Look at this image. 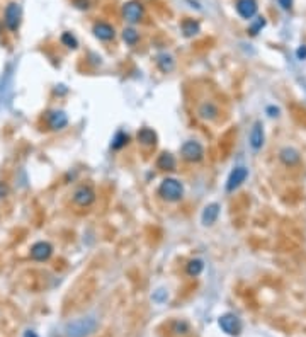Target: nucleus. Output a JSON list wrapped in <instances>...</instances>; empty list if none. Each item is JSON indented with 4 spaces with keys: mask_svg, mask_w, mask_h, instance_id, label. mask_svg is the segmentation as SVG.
I'll return each mask as SVG.
<instances>
[{
    "mask_svg": "<svg viewBox=\"0 0 306 337\" xmlns=\"http://www.w3.org/2000/svg\"><path fill=\"white\" fill-rule=\"evenodd\" d=\"M158 194L168 203H177L184 198V184L175 177H165L158 186Z\"/></svg>",
    "mask_w": 306,
    "mask_h": 337,
    "instance_id": "1",
    "label": "nucleus"
},
{
    "mask_svg": "<svg viewBox=\"0 0 306 337\" xmlns=\"http://www.w3.org/2000/svg\"><path fill=\"white\" fill-rule=\"evenodd\" d=\"M97 329V320L92 317H82V319L71 320L66 325V335L68 337H87L94 334Z\"/></svg>",
    "mask_w": 306,
    "mask_h": 337,
    "instance_id": "2",
    "label": "nucleus"
},
{
    "mask_svg": "<svg viewBox=\"0 0 306 337\" xmlns=\"http://www.w3.org/2000/svg\"><path fill=\"white\" fill-rule=\"evenodd\" d=\"M181 157L189 163H197L204 158V147L196 140H187L181 147Z\"/></svg>",
    "mask_w": 306,
    "mask_h": 337,
    "instance_id": "3",
    "label": "nucleus"
},
{
    "mask_svg": "<svg viewBox=\"0 0 306 337\" xmlns=\"http://www.w3.org/2000/svg\"><path fill=\"white\" fill-rule=\"evenodd\" d=\"M20 19H22V9H20V4L19 2L7 4V7H5V10H4L5 28H7L9 31H12V33H15L20 26Z\"/></svg>",
    "mask_w": 306,
    "mask_h": 337,
    "instance_id": "4",
    "label": "nucleus"
},
{
    "mask_svg": "<svg viewBox=\"0 0 306 337\" xmlns=\"http://www.w3.org/2000/svg\"><path fill=\"white\" fill-rule=\"evenodd\" d=\"M145 15V9L143 5L138 2V0H130V2H124L122 5V19L130 24H138Z\"/></svg>",
    "mask_w": 306,
    "mask_h": 337,
    "instance_id": "5",
    "label": "nucleus"
},
{
    "mask_svg": "<svg viewBox=\"0 0 306 337\" xmlns=\"http://www.w3.org/2000/svg\"><path fill=\"white\" fill-rule=\"evenodd\" d=\"M53 245L49 242H46V240H39V242H36L31 245L29 249V257L36 260V262H44V260H48L51 255H53Z\"/></svg>",
    "mask_w": 306,
    "mask_h": 337,
    "instance_id": "6",
    "label": "nucleus"
},
{
    "mask_svg": "<svg viewBox=\"0 0 306 337\" xmlns=\"http://www.w3.org/2000/svg\"><path fill=\"white\" fill-rule=\"evenodd\" d=\"M71 201H73L76 206L87 208L95 201V191L90 186H79L73 191V194H71Z\"/></svg>",
    "mask_w": 306,
    "mask_h": 337,
    "instance_id": "7",
    "label": "nucleus"
},
{
    "mask_svg": "<svg viewBox=\"0 0 306 337\" xmlns=\"http://www.w3.org/2000/svg\"><path fill=\"white\" fill-rule=\"evenodd\" d=\"M248 177V168L240 165V167H235L232 172H230V176L226 179V192H235L237 189L242 186V184L247 181Z\"/></svg>",
    "mask_w": 306,
    "mask_h": 337,
    "instance_id": "8",
    "label": "nucleus"
},
{
    "mask_svg": "<svg viewBox=\"0 0 306 337\" xmlns=\"http://www.w3.org/2000/svg\"><path fill=\"white\" fill-rule=\"evenodd\" d=\"M218 324L221 327L223 332H226L228 335H238L242 332V320L238 319L235 314H224L218 319Z\"/></svg>",
    "mask_w": 306,
    "mask_h": 337,
    "instance_id": "9",
    "label": "nucleus"
},
{
    "mask_svg": "<svg viewBox=\"0 0 306 337\" xmlns=\"http://www.w3.org/2000/svg\"><path fill=\"white\" fill-rule=\"evenodd\" d=\"M46 123H48V126L53 131H60V130H63V128H66V125H68V116H66L65 111L53 109V111H49L48 114H46Z\"/></svg>",
    "mask_w": 306,
    "mask_h": 337,
    "instance_id": "10",
    "label": "nucleus"
},
{
    "mask_svg": "<svg viewBox=\"0 0 306 337\" xmlns=\"http://www.w3.org/2000/svg\"><path fill=\"white\" fill-rule=\"evenodd\" d=\"M264 140H265V135H264V125L260 121H255L252 128H250V135H248V143L250 147L253 148L255 152L260 150L264 147Z\"/></svg>",
    "mask_w": 306,
    "mask_h": 337,
    "instance_id": "11",
    "label": "nucleus"
},
{
    "mask_svg": "<svg viewBox=\"0 0 306 337\" xmlns=\"http://www.w3.org/2000/svg\"><path fill=\"white\" fill-rule=\"evenodd\" d=\"M235 7H237V12L240 17L248 20L255 17V14H257V10H259V4H257V0H237Z\"/></svg>",
    "mask_w": 306,
    "mask_h": 337,
    "instance_id": "12",
    "label": "nucleus"
},
{
    "mask_svg": "<svg viewBox=\"0 0 306 337\" xmlns=\"http://www.w3.org/2000/svg\"><path fill=\"white\" fill-rule=\"evenodd\" d=\"M92 33H94L95 38L100 41H111V39H114V36H116L114 26H111L109 22H104V20L95 22L94 28H92Z\"/></svg>",
    "mask_w": 306,
    "mask_h": 337,
    "instance_id": "13",
    "label": "nucleus"
},
{
    "mask_svg": "<svg viewBox=\"0 0 306 337\" xmlns=\"http://www.w3.org/2000/svg\"><path fill=\"white\" fill-rule=\"evenodd\" d=\"M219 211H221V206H219L218 203H209L208 206L202 209V214H201V222L204 227H211V225L216 223Z\"/></svg>",
    "mask_w": 306,
    "mask_h": 337,
    "instance_id": "14",
    "label": "nucleus"
},
{
    "mask_svg": "<svg viewBox=\"0 0 306 337\" xmlns=\"http://www.w3.org/2000/svg\"><path fill=\"white\" fill-rule=\"evenodd\" d=\"M279 160L288 167H293L296 163H299L301 157H299V152L296 150L293 147H284L283 150L279 152Z\"/></svg>",
    "mask_w": 306,
    "mask_h": 337,
    "instance_id": "15",
    "label": "nucleus"
},
{
    "mask_svg": "<svg viewBox=\"0 0 306 337\" xmlns=\"http://www.w3.org/2000/svg\"><path fill=\"white\" fill-rule=\"evenodd\" d=\"M136 140L141 143L143 147H155L157 145V133L151 128H141L136 135Z\"/></svg>",
    "mask_w": 306,
    "mask_h": 337,
    "instance_id": "16",
    "label": "nucleus"
},
{
    "mask_svg": "<svg viewBox=\"0 0 306 337\" xmlns=\"http://www.w3.org/2000/svg\"><path fill=\"white\" fill-rule=\"evenodd\" d=\"M197 114L201 116L202 119L213 121V119H216V117H218V107L214 106L211 101H206V102H202V104L199 106Z\"/></svg>",
    "mask_w": 306,
    "mask_h": 337,
    "instance_id": "17",
    "label": "nucleus"
},
{
    "mask_svg": "<svg viewBox=\"0 0 306 337\" xmlns=\"http://www.w3.org/2000/svg\"><path fill=\"white\" fill-rule=\"evenodd\" d=\"M175 157L170 152H162L157 158V167L160 171H173L175 168Z\"/></svg>",
    "mask_w": 306,
    "mask_h": 337,
    "instance_id": "18",
    "label": "nucleus"
},
{
    "mask_svg": "<svg viewBox=\"0 0 306 337\" xmlns=\"http://www.w3.org/2000/svg\"><path fill=\"white\" fill-rule=\"evenodd\" d=\"M181 29L186 38H192V36H197L201 33V24H199L196 19H184L181 24Z\"/></svg>",
    "mask_w": 306,
    "mask_h": 337,
    "instance_id": "19",
    "label": "nucleus"
},
{
    "mask_svg": "<svg viewBox=\"0 0 306 337\" xmlns=\"http://www.w3.org/2000/svg\"><path fill=\"white\" fill-rule=\"evenodd\" d=\"M157 66L163 71V74H168V71H172L173 68H175V60H173L172 55L160 53L157 56Z\"/></svg>",
    "mask_w": 306,
    "mask_h": 337,
    "instance_id": "20",
    "label": "nucleus"
},
{
    "mask_svg": "<svg viewBox=\"0 0 306 337\" xmlns=\"http://www.w3.org/2000/svg\"><path fill=\"white\" fill-rule=\"evenodd\" d=\"M202 269H204L202 259H191L186 266V273L191 276V278H197V276L202 273Z\"/></svg>",
    "mask_w": 306,
    "mask_h": 337,
    "instance_id": "21",
    "label": "nucleus"
},
{
    "mask_svg": "<svg viewBox=\"0 0 306 337\" xmlns=\"http://www.w3.org/2000/svg\"><path fill=\"white\" fill-rule=\"evenodd\" d=\"M128 143H130V136H128L124 131H117L114 135V138H112L111 148L112 150H121V148L126 147Z\"/></svg>",
    "mask_w": 306,
    "mask_h": 337,
    "instance_id": "22",
    "label": "nucleus"
},
{
    "mask_svg": "<svg viewBox=\"0 0 306 337\" xmlns=\"http://www.w3.org/2000/svg\"><path fill=\"white\" fill-rule=\"evenodd\" d=\"M138 39H140V34H138L136 29H133V28H124V29H122V41H124L126 44L135 46L138 43Z\"/></svg>",
    "mask_w": 306,
    "mask_h": 337,
    "instance_id": "23",
    "label": "nucleus"
},
{
    "mask_svg": "<svg viewBox=\"0 0 306 337\" xmlns=\"http://www.w3.org/2000/svg\"><path fill=\"white\" fill-rule=\"evenodd\" d=\"M265 28V17H262V15H259L257 19L252 20V24L248 26V33L252 36H257L260 31H262Z\"/></svg>",
    "mask_w": 306,
    "mask_h": 337,
    "instance_id": "24",
    "label": "nucleus"
},
{
    "mask_svg": "<svg viewBox=\"0 0 306 337\" xmlns=\"http://www.w3.org/2000/svg\"><path fill=\"white\" fill-rule=\"evenodd\" d=\"M61 43H63L66 48H70V50H76V48H79V41H76V38L71 33H63V34H61Z\"/></svg>",
    "mask_w": 306,
    "mask_h": 337,
    "instance_id": "25",
    "label": "nucleus"
},
{
    "mask_svg": "<svg viewBox=\"0 0 306 337\" xmlns=\"http://www.w3.org/2000/svg\"><path fill=\"white\" fill-rule=\"evenodd\" d=\"M296 56H298V60H306V44H301L296 50Z\"/></svg>",
    "mask_w": 306,
    "mask_h": 337,
    "instance_id": "26",
    "label": "nucleus"
},
{
    "mask_svg": "<svg viewBox=\"0 0 306 337\" xmlns=\"http://www.w3.org/2000/svg\"><path fill=\"white\" fill-rule=\"evenodd\" d=\"M277 2L284 10H289L291 7H293V0H277Z\"/></svg>",
    "mask_w": 306,
    "mask_h": 337,
    "instance_id": "27",
    "label": "nucleus"
},
{
    "mask_svg": "<svg viewBox=\"0 0 306 337\" xmlns=\"http://www.w3.org/2000/svg\"><path fill=\"white\" fill-rule=\"evenodd\" d=\"M7 194V186L4 182H0V198H4Z\"/></svg>",
    "mask_w": 306,
    "mask_h": 337,
    "instance_id": "28",
    "label": "nucleus"
},
{
    "mask_svg": "<svg viewBox=\"0 0 306 337\" xmlns=\"http://www.w3.org/2000/svg\"><path fill=\"white\" fill-rule=\"evenodd\" d=\"M24 337H38V335H36V332L28 330V332H26V334H24Z\"/></svg>",
    "mask_w": 306,
    "mask_h": 337,
    "instance_id": "29",
    "label": "nucleus"
}]
</instances>
